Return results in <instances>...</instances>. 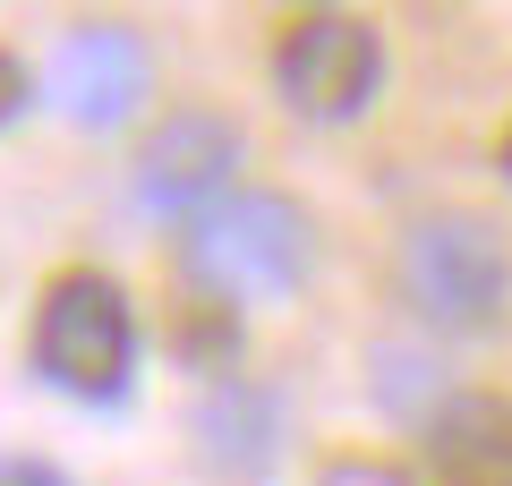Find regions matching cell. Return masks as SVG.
Instances as JSON below:
<instances>
[{"label": "cell", "instance_id": "cell-5", "mask_svg": "<svg viewBox=\"0 0 512 486\" xmlns=\"http://www.w3.org/2000/svg\"><path fill=\"white\" fill-rule=\"evenodd\" d=\"M231 171H239V128L222 111H171L137 154V205L188 231L197 214H214L231 197Z\"/></svg>", "mask_w": 512, "mask_h": 486}, {"label": "cell", "instance_id": "cell-9", "mask_svg": "<svg viewBox=\"0 0 512 486\" xmlns=\"http://www.w3.org/2000/svg\"><path fill=\"white\" fill-rule=\"evenodd\" d=\"M26 94H35V77H26L18 60L0 52V128H9V120H18V111H26Z\"/></svg>", "mask_w": 512, "mask_h": 486}, {"label": "cell", "instance_id": "cell-6", "mask_svg": "<svg viewBox=\"0 0 512 486\" xmlns=\"http://www.w3.org/2000/svg\"><path fill=\"white\" fill-rule=\"evenodd\" d=\"M52 103L77 128H120L128 111L146 103V43L128 26H69L52 52Z\"/></svg>", "mask_w": 512, "mask_h": 486}, {"label": "cell", "instance_id": "cell-10", "mask_svg": "<svg viewBox=\"0 0 512 486\" xmlns=\"http://www.w3.org/2000/svg\"><path fill=\"white\" fill-rule=\"evenodd\" d=\"M495 162H504V180H512V128H504V145H495Z\"/></svg>", "mask_w": 512, "mask_h": 486}, {"label": "cell", "instance_id": "cell-3", "mask_svg": "<svg viewBox=\"0 0 512 486\" xmlns=\"http://www.w3.org/2000/svg\"><path fill=\"white\" fill-rule=\"evenodd\" d=\"M26 359H35L43 384L77 401H120L128 393V367H137V307L111 273L69 265L43 282L35 299V333H26Z\"/></svg>", "mask_w": 512, "mask_h": 486}, {"label": "cell", "instance_id": "cell-8", "mask_svg": "<svg viewBox=\"0 0 512 486\" xmlns=\"http://www.w3.org/2000/svg\"><path fill=\"white\" fill-rule=\"evenodd\" d=\"M0 486H69V478H60L52 461H35V452H9V461H0Z\"/></svg>", "mask_w": 512, "mask_h": 486}, {"label": "cell", "instance_id": "cell-1", "mask_svg": "<svg viewBox=\"0 0 512 486\" xmlns=\"http://www.w3.org/2000/svg\"><path fill=\"white\" fill-rule=\"evenodd\" d=\"M316 265L308 214L291 197H265V188H231L214 214H197L180 231V273L197 299L214 307H256V299H291Z\"/></svg>", "mask_w": 512, "mask_h": 486}, {"label": "cell", "instance_id": "cell-4", "mask_svg": "<svg viewBox=\"0 0 512 486\" xmlns=\"http://www.w3.org/2000/svg\"><path fill=\"white\" fill-rule=\"evenodd\" d=\"M274 86L299 120L333 128V120H359L384 86V43L367 18L350 9H299V18L274 26Z\"/></svg>", "mask_w": 512, "mask_h": 486}, {"label": "cell", "instance_id": "cell-7", "mask_svg": "<svg viewBox=\"0 0 512 486\" xmlns=\"http://www.w3.org/2000/svg\"><path fill=\"white\" fill-rule=\"evenodd\" d=\"M427 469L436 486H512V401L504 393H453L427 418Z\"/></svg>", "mask_w": 512, "mask_h": 486}, {"label": "cell", "instance_id": "cell-2", "mask_svg": "<svg viewBox=\"0 0 512 486\" xmlns=\"http://www.w3.org/2000/svg\"><path fill=\"white\" fill-rule=\"evenodd\" d=\"M393 282H402V307L436 333H495L512 307V256L504 231L478 214H419L393 248Z\"/></svg>", "mask_w": 512, "mask_h": 486}]
</instances>
